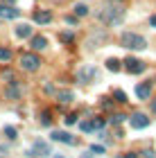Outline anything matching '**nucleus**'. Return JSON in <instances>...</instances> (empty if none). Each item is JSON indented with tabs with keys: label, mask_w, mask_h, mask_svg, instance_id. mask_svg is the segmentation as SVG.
Returning a JSON list of instances; mask_svg holds the SVG:
<instances>
[{
	"label": "nucleus",
	"mask_w": 156,
	"mask_h": 158,
	"mask_svg": "<svg viewBox=\"0 0 156 158\" xmlns=\"http://www.w3.org/2000/svg\"><path fill=\"white\" fill-rule=\"evenodd\" d=\"M2 5H9V7H14V5H16V0H2Z\"/></svg>",
	"instance_id": "29"
},
{
	"label": "nucleus",
	"mask_w": 156,
	"mask_h": 158,
	"mask_svg": "<svg viewBox=\"0 0 156 158\" xmlns=\"http://www.w3.org/2000/svg\"><path fill=\"white\" fill-rule=\"evenodd\" d=\"M16 36L18 39H30L32 36V25H27V23L16 25Z\"/></svg>",
	"instance_id": "11"
},
{
	"label": "nucleus",
	"mask_w": 156,
	"mask_h": 158,
	"mask_svg": "<svg viewBox=\"0 0 156 158\" xmlns=\"http://www.w3.org/2000/svg\"><path fill=\"white\" fill-rule=\"evenodd\" d=\"M73 93H70V90H59V93H57V99H59V102L61 104H68V102H73Z\"/></svg>",
	"instance_id": "14"
},
{
	"label": "nucleus",
	"mask_w": 156,
	"mask_h": 158,
	"mask_svg": "<svg viewBox=\"0 0 156 158\" xmlns=\"http://www.w3.org/2000/svg\"><path fill=\"white\" fill-rule=\"evenodd\" d=\"M124 158H138V156H136V154H133V152H131V154H127Z\"/></svg>",
	"instance_id": "32"
},
{
	"label": "nucleus",
	"mask_w": 156,
	"mask_h": 158,
	"mask_svg": "<svg viewBox=\"0 0 156 158\" xmlns=\"http://www.w3.org/2000/svg\"><path fill=\"white\" fill-rule=\"evenodd\" d=\"M152 95V81H143L136 86V97L138 99H150Z\"/></svg>",
	"instance_id": "8"
},
{
	"label": "nucleus",
	"mask_w": 156,
	"mask_h": 158,
	"mask_svg": "<svg viewBox=\"0 0 156 158\" xmlns=\"http://www.w3.org/2000/svg\"><path fill=\"white\" fill-rule=\"evenodd\" d=\"M124 18V5L120 0H106L104 9L100 11V20L106 25H120Z\"/></svg>",
	"instance_id": "1"
},
{
	"label": "nucleus",
	"mask_w": 156,
	"mask_h": 158,
	"mask_svg": "<svg viewBox=\"0 0 156 158\" xmlns=\"http://www.w3.org/2000/svg\"><path fill=\"white\" fill-rule=\"evenodd\" d=\"M143 156L145 158H154V152H143Z\"/></svg>",
	"instance_id": "30"
},
{
	"label": "nucleus",
	"mask_w": 156,
	"mask_h": 158,
	"mask_svg": "<svg viewBox=\"0 0 156 158\" xmlns=\"http://www.w3.org/2000/svg\"><path fill=\"white\" fill-rule=\"evenodd\" d=\"M82 158H91V156H86V154H84V156H82Z\"/></svg>",
	"instance_id": "35"
},
{
	"label": "nucleus",
	"mask_w": 156,
	"mask_h": 158,
	"mask_svg": "<svg viewBox=\"0 0 156 158\" xmlns=\"http://www.w3.org/2000/svg\"><path fill=\"white\" fill-rule=\"evenodd\" d=\"M50 138L57 140V142H66V145H75V142H77L75 135H73V133H66V131H52Z\"/></svg>",
	"instance_id": "6"
},
{
	"label": "nucleus",
	"mask_w": 156,
	"mask_h": 158,
	"mask_svg": "<svg viewBox=\"0 0 156 158\" xmlns=\"http://www.w3.org/2000/svg\"><path fill=\"white\" fill-rule=\"evenodd\" d=\"M52 154V149H50V145L48 142H43V140H34V145L30 147V152H27V156H50Z\"/></svg>",
	"instance_id": "4"
},
{
	"label": "nucleus",
	"mask_w": 156,
	"mask_h": 158,
	"mask_svg": "<svg viewBox=\"0 0 156 158\" xmlns=\"http://www.w3.org/2000/svg\"><path fill=\"white\" fill-rule=\"evenodd\" d=\"M150 25H152V27H156V16H152V18H150Z\"/></svg>",
	"instance_id": "31"
},
{
	"label": "nucleus",
	"mask_w": 156,
	"mask_h": 158,
	"mask_svg": "<svg viewBox=\"0 0 156 158\" xmlns=\"http://www.w3.org/2000/svg\"><path fill=\"white\" fill-rule=\"evenodd\" d=\"M120 45L129 48V50H145L147 41L143 36H138V34H133V32H122L120 34Z\"/></svg>",
	"instance_id": "2"
},
{
	"label": "nucleus",
	"mask_w": 156,
	"mask_h": 158,
	"mask_svg": "<svg viewBox=\"0 0 156 158\" xmlns=\"http://www.w3.org/2000/svg\"><path fill=\"white\" fill-rule=\"evenodd\" d=\"M20 68L27 70V73H34V70H39V68H41V59H39V54H34V52H25V54H20Z\"/></svg>",
	"instance_id": "3"
},
{
	"label": "nucleus",
	"mask_w": 156,
	"mask_h": 158,
	"mask_svg": "<svg viewBox=\"0 0 156 158\" xmlns=\"http://www.w3.org/2000/svg\"><path fill=\"white\" fill-rule=\"evenodd\" d=\"M113 97H116L118 104H124V102H127V93H124V90H116V93H113Z\"/></svg>",
	"instance_id": "21"
},
{
	"label": "nucleus",
	"mask_w": 156,
	"mask_h": 158,
	"mask_svg": "<svg viewBox=\"0 0 156 158\" xmlns=\"http://www.w3.org/2000/svg\"><path fill=\"white\" fill-rule=\"evenodd\" d=\"M124 120H127L124 115H120V113H113L109 122H111V124H120V122H124Z\"/></svg>",
	"instance_id": "23"
},
{
	"label": "nucleus",
	"mask_w": 156,
	"mask_h": 158,
	"mask_svg": "<svg viewBox=\"0 0 156 158\" xmlns=\"http://www.w3.org/2000/svg\"><path fill=\"white\" fill-rule=\"evenodd\" d=\"M18 16H20L18 9H14V7H7V5H0V18L11 20V18H18Z\"/></svg>",
	"instance_id": "10"
},
{
	"label": "nucleus",
	"mask_w": 156,
	"mask_h": 158,
	"mask_svg": "<svg viewBox=\"0 0 156 158\" xmlns=\"http://www.w3.org/2000/svg\"><path fill=\"white\" fill-rule=\"evenodd\" d=\"M2 133H5L7 138H9V140H14V138H16V135H18V131H16V129H14V127H5V129H2Z\"/></svg>",
	"instance_id": "20"
},
{
	"label": "nucleus",
	"mask_w": 156,
	"mask_h": 158,
	"mask_svg": "<svg viewBox=\"0 0 156 158\" xmlns=\"http://www.w3.org/2000/svg\"><path fill=\"white\" fill-rule=\"evenodd\" d=\"M93 127H95V129H104V127H106V120H102V118H93Z\"/></svg>",
	"instance_id": "24"
},
{
	"label": "nucleus",
	"mask_w": 156,
	"mask_h": 158,
	"mask_svg": "<svg viewBox=\"0 0 156 158\" xmlns=\"http://www.w3.org/2000/svg\"><path fill=\"white\" fill-rule=\"evenodd\" d=\"M5 95H7V97H9V99H18V97H20V90L16 88V81H14V84L9 86V88H7V90H5Z\"/></svg>",
	"instance_id": "16"
},
{
	"label": "nucleus",
	"mask_w": 156,
	"mask_h": 158,
	"mask_svg": "<svg viewBox=\"0 0 156 158\" xmlns=\"http://www.w3.org/2000/svg\"><path fill=\"white\" fill-rule=\"evenodd\" d=\"M91 152H95V154H104V147H102V145H93V147H91Z\"/></svg>",
	"instance_id": "27"
},
{
	"label": "nucleus",
	"mask_w": 156,
	"mask_h": 158,
	"mask_svg": "<svg viewBox=\"0 0 156 158\" xmlns=\"http://www.w3.org/2000/svg\"><path fill=\"white\" fill-rule=\"evenodd\" d=\"M30 39H32V50H36V52L48 48V39L45 36H30Z\"/></svg>",
	"instance_id": "13"
},
{
	"label": "nucleus",
	"mask_w": 156,
	"mask_h": 158,
	"mask_svg": "<svg viewBox=\"0 0 156 158\" xmlns=\"http://www.w3.org/2000/svg\"><path fill=\"white\" fill-rule=\"evenodd\" d=\"M102 109H106V111H111V109H113V104H111V99H109V97H102Z\"/></svg>",
	"instance_id": "26"
},
{
	"label": "nucleus",
	"mask_w": 156,
	"mask_h": 158,
	"mask_svg": "<svg viewBox=\"0 0 156 158\" xmlns=\"http://www.w3.org/2000/svg\"><path fill=\"white\" fill-rule=\"evenodd\" d=\"M54 158H66V156H59V154H54Z\"/></svg>",
	"instance_id": "33"
},
{
	"label": "nucleus",
	"mask_w": 156,
	"mask_h": 158,
	"mask_svg": "<svg viewBox=\"0 0 156 158\" xmlns=\"http://www.w3.org/2000/svg\"><path fill=\"white\" fill-rule=\"evenodd\" d=\"M14 59V52H11V50L9 48H0V61H2V63H9Z\"/></svg>",
	"instance_id": "15"
},
{
	"label": "nucleus",
	"mask_w": 156,
	"mask_h": 158,
	"mask_svg": "<svg viewBox=\"0 0 156 158\" xmlns=\"http://www.w3.org/2000/svg\"><path fill=\"white\" fill-rule=\"evenodd\" d=\"M93 77H95V68H82V70H79V75H77V79H79L82 84L91 81Z\"/></svg>",
	"instance_id": "12"
},
{
	"label": "nucleus",
	"mask_w": 156,
	"mask_h": 158,
	"mask_svg": "<svg viewBox=\"0 0 156 158\" xmlns=\"http://www.w3.org/2000/svg\"><path fill=\"white\" fill-rule=\"evenodd\" d=\"M59 39H61V43H70L75 36H73V32H61V34H59Z\"/></svg>",
	"instance_id": "22"
},
{
	"label": "nucleus",
	"mask_w": 156,
	"mask_h": 158,
	"mask_svg": "<svg viewBox=\"0 0 156 158\" xmlns=\"http://www.w3.org/2000/svg\"><path fill=\"white\" fill-rule=\"evenodd\" d=\"M129 122H131L133 129H145L147 124H150V118L143 115V113H133V115L129 118Z\"/></svg>",
	"instance_id": "7"
},
{
	"label": "nucleus",
	"mask_w": 156,
	"mask_h": 158,
	"mask_svg": "<svg viewBox=\"0 0 156 158\" xmlns=\"http://www.w3.org/2000/svg\"><path fill=\"white\" fill-rule=\"evenodd\" d=\"M50 20H52V14H50V9H36V11H34V23L45 25V23H50Z\"/></svg>",
	"instance_id": "9"
},
{
	"label": "nucleus",
	"mask_w": 156,
	"mask_h": 158,
	"mask_svg": "<svg viewBox=\"0 0 156 158\" xmlns=\"http://www.w3.org/2000/svg\"><path fill=\"white\" fill-rule=\"evenodd\" d=\"M86 14H88V5H84V2L75 5V16H86Z\"/></svg>",
	"instance_id": "17"
},
{
	"label": "nucleus",
	"mask_w": 156,
	"mask_h": 158,
	"mask_svg": "<svg viewBox=\"0 0 156 158\" xmlns=\"http://www.w3.org/2000/svg\"><path fill=\"white\" fill-rule=\"evenodd\" d=\"M152 109H154V113H156V102H154V104H152Z\"/></svg>",
	"instance_id": "34"
},
{
	"label": "nucleus",
	"mask_w": 156,
	"mask_h": 158,
	"mask_svg": "<svg viewBox=\"0 0 156 158\" xmlns=\"http://www.w3.org/2000/svg\"><path fill=\"white\" fill-rule=\"evenodd\" d=\"M106 68H109L111 73H120V68H122V66H120L118 59H109V61H106Z\"/></svg>",
	"instance_id": "18"
},
{
	"label": "nucleus",
	"mask_w": 156,
	"mask_h": 158,
	"mask_svg": "<svg viewBox=\"0 0 156 158\" xmlns=\"http://www.w3.org/2000/svg\"><path fill=\"white\" fill-rule=\"evenodd\" d=\"M66 23L68 25H75L77 23V16H66Z\"/></svg>",
	"instance_id": "28"
},
{
	"label": "nucleus",
	"mask_w": 156,
	"mask_h": 158,
	"mask_svg": "<svg viewBox=\"0 0 156 158\" xmlns=\"http://www.w3.org/2000/svg\"><path fill=\"white\" fill-rule=\"evenodd\" d=\"M124 68L129 70L131 75H138V73H143V70H145V63L138 61V59H133V56H127V59H124Z\"/></svg>",
	"instance_id": "5"
},
{
	"label": "nucleus",
	"mask_w": 156,
	"mask_h": 158,
	"mask_svg": "<svg viewBox=\"0 0 156 158\" xmlns=\"http://www.w3.org/2000/svg\"><path fill=\"white\" fill-rule=\"evenodd\" d=\"M79 129H82V131L84 133H91V131H93V120H88V122H79Z\"/></svg>",
	"instance_id": "19"
},
{
	"label": "nucleus",
	"mask_w": 156,
	"mask_h": 158,
	"mask_svg": "<svg viewBox=\"0 0 156 158\" xmlns=\"http://www.w3.org/2000/svg\"><path fill=\"white\" fill-rule=\"evenodd\" d=\"M63 122H66V127L75 124V122H77V115H75V113H73V115H66V118H63Z\"/></svg>",
	"instance_id": "25"
}]
</instances>
